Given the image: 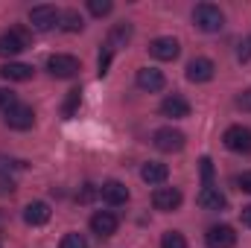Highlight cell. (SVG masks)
<instances>
[{
	"label": "cell",
	"mask_w": 251,
	"mask_h": 248,
	"mask_svg": "<svg viewBox=\"0 0 251 248\" xmlns=\"http://www.w3.org/2000/svg\"><path fill=\"white\" fill-rule=\"evenodd\" d=\"M199 207H204V210H225V204H228V198H225V193L219 190V187H201V193H199Z\"/></svg>",
	"instance_id": "e0dca14e"
},
{
	"label": "cell",
	"mask_w": 251,
	"mask_h": 248,
	"mask_svg": "<svg viewBox=\"0 0 251 248\" xmlns=\"http://www.w3.org/2000/svg\"><path fill=\"white\" fill-rule=\"evenodd\" d=\"M50 216H53V210H50V204H47V201H29V204L24 207V222H26V225H32V228L47 225V222H50Z\"/></svg>",
	"instance_id": "5bb4252c"
},
{
	"label": "cell",
	"mask_w": 251,
	"mask_h": 248,
	"mask_svg": "<svg viewBox=\"0 0 251 248\" xmlns=\"http://www.w3.org/2000/svg\"><path fill=\"white\" fill-rule=\"evenodd\" d=\"M131 24L128 21H123V24H114L111 26V32H108V44L105 47H111V50H117V47H126V41L131 38Z\"/></svg>",
	"instance_id": "ffe728a7"
},
{
	"label": "cell",
	"mask_w": 251,
	"mask_h": 248,
	"mask_svg": "<svg viewBox=\"0 0 251 248\" xmlns=\"http://www.w3.org/2000/svg\"><path fill=\"white\" fill-rule=\"evenodd\" d=\"M100 196H102V201L105 204H111V207H120L128 201V187L123 181H105V184L100 187Z\"/></svg>",
	"instance_id": "9a60e30c"
},
{
	"label": "cell",
	"mask_w": 251,
	"mask_h": 248,
	"mask_svg": "<svg viewBox=\"0 0 251 248\" xmlns=\"http://www.w3.org/2000/svg\"><path fill=\"white\" fill-rule=\"evenodd\" d=\"M237 108H243V111H251V88H246V91L237 97Z\"/></svg>",
	"instance_id": "4dcf8cb0"
},
{
	"label": "cell",
	"mask_w": 251,
	"mask_h": 248,
	"mask_svg": "<svg viewBox=\"0 0 251 248\" xmlns=\"http://www.w3.org/2000/svg\"><path fill=\"white\" fill-rule=\"evenodd\" d=\"M32 64H24V62H6L0 67V76L3 79H9V82H26V79H32Z\"/></svg>",
	"instance_id": "d6986e66"
},
{
	"label": "cell",
	"mask_w": 251,
	"mask_h": 248,
	"mask_svg": "<svg viewBox=\"0 0 251 248\" xmlns=\"http://www.w3.org/2000/svg\"><path fill=\"white\" fill-rule=\"evenodd\" d=\"M3 120H6L9 128H15V131H26V128H32V123H35V111H32L29 105L18 102V105H12V108L6 111Z\"/></svg>",
	"instance_id": "30bf717a"
},
{
	"label": "cell",
	"mask_w": 251,
	"mask_h": 248,
	"mask_svg": "<svg viewBox=\"0 0 251 248\" xmlns=\"http://www.w3.org/2000/svg\"><path fill=\"white\" fill-rule=\"evenodd\" d=\"M134 82H137L140 91H149V94H158V91H164V85H167V79H164V73H161L158 67H140L137 76H134Z\"/></svg>",
	"instance_id": "7c38bea8"
},
{
	"label": "cell",
	"mask_w": 251,
	"mask_h": 248,
	"mask_svg": "<svg viewBox=\"0 0 251 248\" xmlns=\"http://www.w3.org/2000/svg\"><path fill=\"white\" fill-rule=\"evenodd\" d=\"M161 248H187V240L181 231H167L161 237Z\"/></svg>",
	"instance_id": "603a6c76"
},
{
	"label": "cell",
	"mask_w": 251,
	"mask_h": 248,
	"mask_svg": "<svg viewBox=\"0 0 251 248\" xmlns=\"http://www.w3.org/2000/svg\"><path fill=\"white\" fill-rule=\"evenodd\" d=\"M140 178L146 181V184H164L167 178H170V170H167V164H161V161H146L143 167H140Z\"/></svg>",
	"instance_id": "ac0fdd59"
},
{
	"label": "cell",
	"mask_w": 251,
	"mask_h": 248,
	"mask_svg": "<svg viewBox=\"0 0 251 248\" xmlns=\"http://www.w3.org/2000/svg\"><path fill=\"white\" fill-rule=\"evenodd\" d=\"M181 198H184V196H181L178 187H158V190L152 193V207L170 213V210H178V207H181Z\"/></svg>",
	"instance_id": "9c48e42d"
},
{
	"label": "cell",
	"mask_w": 251,
	"mask_h": 248,
	"mask_svg": "<svg viewBox=\"0 0 251 248\" xmlns=\"http://www.w3.org/2000/svg\"><path fill=\"white\" fill-rule=\"evenodd\" d=\"M0 193H15V178L12 175H0Z\"/></svg>",
	"instance_id": "1f68e13d"
},
{
	"label": "cell",
	"mask_w": 251,
	"mask_h": 248,
	"mask_svg": "<svg viewBox=\"0 0 251 248\" xmlns=\"http://www.w3.org/2000/svg\"><path fill=\"white\" fill-rule=\"evenodd\" d=\"M47 70L56 79H70V76L79 73V59L76 56H67V53H56V56L47 59Z\"/></svg>",
	"instance_id": "ba28073f"
},
{
	"label": "cell",
	"mask_w": 251,
	"mask_h": 248,
	"mask_svg": "<svg viewBox=\"0 0 251 248\" xmlns=\"http://www.w3.org/2000/svg\"><path fill=\"white\" fill-rule=\"evenodd\" d=\"M199 167H201V181H204V187H210V181H213V161L210 158H201Z\"/></svg>",
	"instance_id": "4316f807"
},
{
	"label": "cell",
	"mask_w": 251,
	"mask_h": 248,
	"mask_svg": "<svg viewBox=\"0 0 251 248\" xmlns=\"http://www.w3.org/2000/svg\"><path fill=\"white\" fill-rule=\"evenodd\" d=\"M12 105H18V99H15V94H12L9 88H0V111H9Z\"/></svg>",
	"instance_id": "f1b7e54d"
},
{
	"label": "cell",
	"mask_w": 251,
	"mask_h": 248,
	"mask_svg": "<svg viewBox=\"0 0 251 248\" xmlns=\"http://www.w3.org/2000/svg\"><path fill=\"white\" fill-rule=\"evenodd\" d=\"M178 53H181V44H178L173 35H161V38H155V41L149 44V56L158 59V62H176Z\"/></svg>",
	"instance_id": "8992f818"
},
{
	"label": "cell",
	"mask_w": 251,
	"mask_h": 248,
	"mask_svg": "<svg viewBox=\"0 0 251 248\" xmlns=\"http://www.w3.org/2000/svg\"><path fill=\"white\" fill-rule=\"evenodd\" d=\"M152 143H155V149H161V152H181L184 143H187V137H184V131H178V128H173V125H164V128H158V131L152 134Z\"/></svg>",
	"instance_id": "3957f363"
},
{
	"label": "cell",
	"mask_w": 251,
	"mask_h": 248,
	"mask_svg": "<svg viewBox=\"0 0 251 248\" xmlns=\"http://www.w3.org/2000/svg\"><path fill=\"white\" fill-rule=\"evenodd\" d=\"M237 59H240V62H251V38H246V41L240 44V50H237Z\"/></svg>",
	"instance_id": "f546056e"
},
{
	"label": "cell",
	"mask_w": 251,
	"mask_h": 248,
	"mask_svg": "<svg viewBox=\"0 0 251 248\" xmlns=\"http://www.w3.org/2000/svg\"><path fill=\"white\" fill-rule=\"evenodd\" d=\"M213 76H216V64L210 62V59H204V56H199V59H193V62L187 64V79L196 82V85L210 82Z\"/></svg>",
	"instance_id": "4fadbf2b"
},
{
	"label": "cell",
	"mask_w": 251,
	"mask_h": 248,
	"mask_svg": "<svg viewBox=\"0 0 251 248\" xmlns=\"http://www.w3.org/2000/svg\"><path fill=\"white\" fill-rule=\"evenodd\" d=\"M193 24L201 29V32H219L225 26V12L213 3H199L193 9Z\"/></svg>",
	"instance_id": "6da1fadb"
},
{
	"label": "cell",
	"mask_w": 251,
	"mask_h": 248,
	"mask_svg": "<svg viewBox=\"0 0 251 248\" xmlns=\"http://www.w3.org/2000/svg\"><path fill=\"white\" fill-rule=\"evenodd\" d=\"M204 243H207V248H234L237 246V234H234L231 225H213V228H207Z\"/></svg>",
	"instance_id": "8fae6325"
},
{
	"label": "cell",
	"mask_w": 251,
	"mask_h": 248,
	"mask_svg": "<svg viewBox=\"0 0 251 248\" xmlns=\"http://www.w3.org/2000/svg\"><path fill=\"white\" fill-rule=\"evenodd\" d=\"M240 219H243V225H246V228H251V204H249V207H243Z\"/></svg>",
	"instance_id": "836d02e7"
},
{
	"label": "cell",
	"mask_w": 251,
	"mask_h": 248,
	"mask_svg": "<svg viewBox=\"0 0 251 248\" xmlns=\"http://www.w3.org/2000/svg\"><path fill=\"white\" fill-rule=\"evenodd\" d=\"M117 228H120V219H117V213H111V210H97V213L91 216V231H94L100 240L114 237Z\"/></svg>",
	"instance_id": "52a82bcc"
},
{
	"label": "cell",
	"mask_w": 251,
	"mask_h": 248,
	"mask_svg": "<svg viewBox=\"0 0 251 248\" xmlns=\"http://www.w3.org/2000/svg\"><path fill=\"white\" fill-rule=\"evenodd\" d=\"M26 47H29V38L24 29H9L0 35V59H12V56L24 53Z\"/></svg>",
	"instance_id": "5b68a950"
},
{
	"label": "cell",
	"mask_w": 251,
	"mask_h": 248,
	"mask_svg": "<svg viewBox=\"0 0 251 248\" xmlns=\"http://www.w3.org/2000/svg\"><path fill=\"white\" fill-rule=\"evenodd\" d=\"M59 26H62L64 32H82V29H85V18H82L76 9H67V12H62Z\"/></svg>",
	"instance_id": "44dd1931"
},
{
	"label": "cell",
	"mask_w": 251,
	"mask_h": 248,
	"mask_svg": "<svg viewBox=\"0 0 251 248\" xmlns=\"http://www.w3.org/2000/svg\"><path fill=\"white\" fill-rule=\"evenodd\" d=\"M59 248H88V240L82 237V234H76V231H70V234H64Z\"/></svg>",
	"instance_id": "d4e9b609"
},
{
	"label": "cell",
	"mask_w": 251,
	"mask_h": 248,
	"mask_svg": "<svg viewBox=\"0 0 251 248\" xmlns=\"http://www.w3.org/2000/svg\"><path fill=\"white\" fill-rule=\"evenodd\" d=\"M59 21H62V12H59L56 6L41 3V6H32V9H29V26H32L35 32H50V29L59 26Z\"/></svg>",
	"instance_id": "7a4b0ae2"
},
{
	"label": "cell",
	"mask_w": 251,
	"mask_h": 248,
	"mask_svg": "<svg viewBox=\"0 0 251 248\" xmlns=\"http://www.w3.org/2000/svg\"><path fill=\"white\" fill-rule=\"evenodd\" d=\"M161 114H164V117H173V120L190 117V102L181 94H170V97L161 102Z\"/></svg>",
	"instance_id": "2e32d148"
},
{
	"label": "cell",
	"mask_w": 251,
	"mask_h": 248,
	"mask_svg": "<svg viewBox=\"0 0 251 248\" xmlns=\"http://www.w3.org/2000/svg\"><path fill=\"white\" fill-rule=\"evenodd\" d=\"M222 143L237 152V155H251V128L249 125H231L222 134Z\"/></svg>",
	"instance_id": "277c9868"
},
{
	"label": "cell",
	"mask_w": 251,
	"mask_h": 248,
	"mask_svg": "<svg viewBox=\"0 0 251 248\" xmlns=\"http://www.w3.org/2000/svg\"><path fill=\"white\" fill-rule=\"evenodd\" d=\"M237 184H240V190H246V193H251V173H243V175L237 178Z\"/></svg>",
	"instance_id": "d6a6232c"
},
{
	"label": "cell",
	"mask_w": 251,
	"mask_h": 248,
	"mask_svg": "<svg viewBox=\"0 0 251 248\" xmlns=\"http://www.w3.org/2000/svg\"><path fill=\"white\" fill-rule=\"evenodd\" d=\"M111 9H114L111 0H88V12L94 18H105V15H111Z\"/></svg>",
	"instance_id": "cb8c5ba5"
},
{
	"label": "cell",
	"mask_w": 251,
	"mask_h": 248,
	"mask_svg": "<svg viewBox=\"0 0 251 248\" xmlns=\"http://www.w3.org/2000/svg\"><path fill=\"white\" fill-rule=\"evenodd\" d=\"M100 196V187H94V184H82V190L76 193V198L82 201V204H88V201H94Z\"/></svg>",
	"instance_id": "484cf974"
},
{
	"label": "cell",
	"mask_w": 251,
	"mask_h": 248,
	"mask_svg": "<svg viewBox=\"0 0 251 248\" xmlns=\"http://www.w3.org/2000/svg\"><path fill=\"white\" fill-rule=\"evenodd\" d=\"M111 56H114V50L111 47H102V53H100V76H105L108 73V67H111Z\"/></svg>",
	"instance_id": "83f0119b"
},
{
	"label": "cell",
	"mask_w": 251,
	"mask_h": 248,
	"mask_svg": "<svg viewBox=\"0 0 251 248\" xmlns=\"http://www.w3.org/2000/svg\"><path fill=\"white\" fill-rule=\"evenodd\" d=\"M79 102H82V91H79V88L67 91V99H64V105H62V117H64V120H70V117L76 114Z\"/></svg>",
	"instance_id": "7402d4cb"
}]
</instances>
